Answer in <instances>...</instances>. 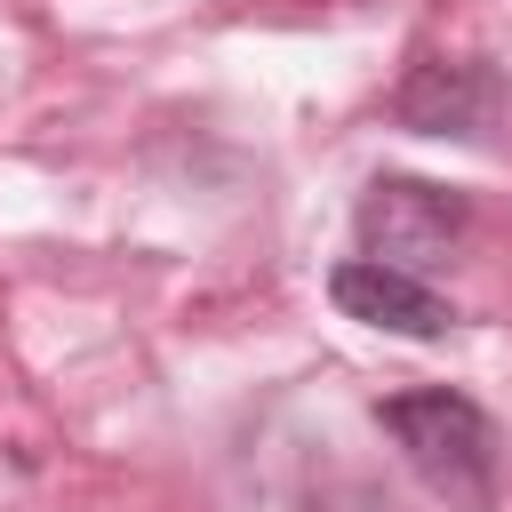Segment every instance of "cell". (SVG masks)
Segmentation results:
<instances>
[{"instance_id": "6da1fadb", "label": "cell", "mask_w": 512, "mask_h": 512, "mask_svg": "<svg viewBox=\"0 0 512 512\" xmlns=\"http://www.w3.org/2000/svg\"><path fill=\"white\" fill-rule=\"evenodd\" d=\"M376 424H384V440L400 448V464H408L448 512H496L504 440H496V416H488L472 392H456V384H416V392L376 400Z\"/></svg>"}, {"instance_id": "7a4b0ae2", "label": "cell", "mask_w": 512, "mask_h": 512, "mask_svg": "<svg viewBox=\"0 0 512 512\" xmlns=\"http://www.w3.org/2000/svg\"><path fill=\"white\" fill-rule=\"evenodd\" d=\"M464 224H472V200H464L456 184H432V176H392V168H384V176H368L360 200H352V240H360V256L400 264V272H440V264L456 256Z\"/></svg>"}, {"instance_id": "3957f363", "label": "cell", "mask_w": 512, "mask_h": 512, "mask_svg": "<svg viewBox=\"0 0 512 512\" xmlns=\"http://www.w3.org/2000/svg\"><path fill=\"white\" fill-rule=\"evenodd\" d=\"M392 120L440 144H512V80L488 56H416L392 88Z\"/></svg>"}, {"instance_id": "277c9868", "label": "cell", "mask_w": 512, "mask_h": 512, "mask_svg": "<svg viewBox=\"0 0 512 512\" xmlns=\"http://www.w3.org/2000/svg\"><path fill=\"white\" fill-rule=\"evenodd\" d=\"M328 304L360 328H384V336H408V344H432L456 328V304L424 280V272H400V264H376V256H344L328 272Z\"/></svg>"}]
</instances>
